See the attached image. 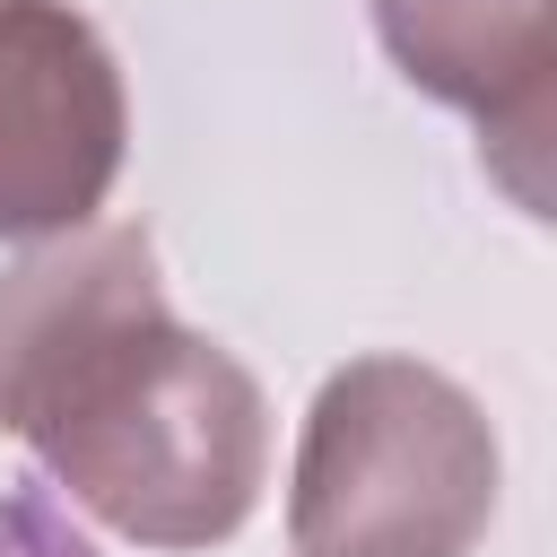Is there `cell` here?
Segmentation results:
<instances>
[{"label": "cell", "instance_id": "cell-1", "mask_svg": "<svg viewBox=\"0 0 557 557\" xmlns=\"http://www.w3.org/2000/svg\"><path fill=\"white\" fill-rule=\"evenodd\" d=\"M0 435L139 548L235 540L270 470L261 383L174 322L131 218H87L0 270Z\"/></svg>", "mask_w": 557, "mask_h": 557}, {"label": "cell", "instance_id": "cell-2", "mask_svg": "<svg viewBox=\"0 0 557 557\" xmlns=\"http://www.w3.org/2000/svg\"><path fill=\"white\" fill-rule=\"evenodd\" d=\"M505 453L487 409L418 357H348L296 444V557H470L496 522Z\"/></svg>", "mask_w": 557, "mask_h": 557}, {"label": "cell", "instance_id": "cell-3", "mask_svg": "<svg viewBox=\"0 0 557 557\" xmlns=\"http://www.w3.org/2000/svg\"><path fill=\"white\" fill-rule=\"evenodd\" d=\"M131 104L70 0H0V244L70 235L122 174Z\"/></svg>", "mask_w": 557, "mask_h": 557}, {"label": "cell", "instance_id": "cell-4", "mask_svg": "<svg viewBox=\"0 0 557 557\" xmlns=\"http://www.w3.org/2000/svg\"><path fill=\"white\" fill-rule=\"evenodd\" d=\"M374 35L418 96L479 122L487 174L522 209H540L548 200L557 0H374Z\"/></svg>", "mask_w": 557, "mask_h": 557}, {"label": "cell", "instance_id": "cell-5", "mask_svg": "<svg viewBox=\"0 0 557 557\" xmlns=\"http://www.w3.org/2000/svg\"><path fill=\"white\" fill-rule=\"evenodd\" d=\"M0 557H96V548L70 531L52 487H9L0 496Z\"/></svg>", "mask_w": 557, "mask_h": 557}]
</instances>
